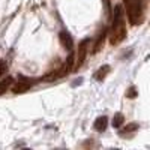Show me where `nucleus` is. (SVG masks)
<instances>
[{
	"label": "nucleus",
	"instance_id": "nucleus-1",
	"mask_svg": "<svg viewBox=\"0 0 150 150\" xmlns=\"http://www.w3.org/2000/svg\"><path fill=\"white\" fill-rule=\"evenodd\" d=\"M126 6V14L129 18V23L132 26L143 23V6L140 0H123Z\"/></svg>",
	"mask_w": 150,
	"mask_h": 150
},
{
	"label": "nucleus",
	"instance_id": "nucleus-2",
	"mask_svg": "<svg viewBox=\"0 0 150 150\" xmlns=\"http://www.w3.org/2000/svg\"><path fill=\"white\" fill-rule=\"evenodd\" d=\"M125 38H126V27H125L123 21L116 24V26H111V35H110V44L111 45L120 44Z\"/></svg>",
	"mask_w": 150,
	"mask_h": 150
},
{
	"label": "nucleus",
	"instance_id": "nucleus-3",
	"mask_svg": "<svg viewBox=\"0 0 150 150\" xmlns=\"http://www.w3.org/2000/svg\"><path fill=\"white\" fill-rule=\"evenodd\" d=\"M32 86H33V80L20 77V81L15 86H12L11 90H12V93H24V92H27Z\"/></svg>",
	"mask_w": 150,
	"mask_h": 150
},
{
	"label": "nucleus",
	"instance_id": "nucleus-4",
	"mask_svg": "<svg viewBox=\"0 0 150 150\" xmlns=\"http://www.w3.org/2000/svg\"><path fill=\"white\" fill-rule=\"evenodd\" d=\"M69 71L66 69V66L63 65V68H59L57 71H54V72H50V74H47V75H44L42 77V81H45V83H48V81H56L57 78H62V77H65V75L68 74Z\"/></svg>",
	"mask_w": 150,
	"mask_h": 150
},
{
	"label": "nucleus",
	"instance_id": "nucleus-5",
	"mask_svg": "<svg viewBox=\"0 0 150 150\" xmlns=\"http://www.w3.org/2000/svg\"><path fill=\"white\" fill-rule=\"evenodd\" d=\"M59 39H60V44L63 45V48H65V50H68V51H71V50H72V47H74L72 36H71L68 32L62 30V32H60V35H59Z\"/></svg>",
	"mask_w": 150,
	"mask_h": 150
},
{
	"label": "nucleus",
	"instance_id": "nucleus-6",
	"mask_svg": "<svg viewBox=\"0 0 150 150\" xmlns=\"http://www.w3.org/2000/svg\"><path fill=\"white\" fill-rule=\"evenodd\" d=\"M90 39L89 38H86V39L81 41L80 44V48H78V68L83 65V62L86 60V56H87V45H89Z\"/></svg>",
	"mask_w": 150,
	"mask_h": 150
},
{
	"label": "nucleus",
	"instance_id": "nucleus-7",
	"mask_svg": "<svg viewBox=\"0 0 150 150\" xmlns=\"http://www.w3.org/2000/svg\"><path fill=\"white\" fill-rule=\"evenodd\" d=\"M95 129L98 131V132H104L105 129H107V126H108V117L107 116H101V117H98L96 120H95Z\"/></svg>",
	"mask_w": 150,
	"mask_h": 150
},
{
	"label": "nucleus",
	"instance_id": "nucleus-8",
	"mask_svg": "<svg viewBox=\"0 0 150 150\" xmlns=\"http://www.w3.org/2000/svg\"><path fill=\"white\" fill-rule=\"evenodd\" d=\"M123 15H125V9L122 5H116L114 6V20H112V26L122 23L123 21Z\"/></svg>",
	"mask_w": 150,
	"mask_h": 150
},
{
	"label": "nucleus",
	"instance_id": "nucleus-9",
	"mask_svg": "<svg viewBox=\"0 0 150 150\" xmlns=\"http://www.w3.org/2000/svg\"><path fill=\"white\" fill-rule=\"evenodd\" d=\"M108 72H110V66H108V65H104V66H101V68L95 72L93 78H95L96 81H102L107 75H108Z\"/></svg>",
	"mask_w": 150,
	"mask_h": 150
},
{
	"label": "nucleus",
	"instance_id": "nucleus-10",
	"mask_svg": "<svg viewBox=\"0 0 150 150\" xmlns=\"http://www.w3.org/2000/svg\"><path fill=\"white\" fill-rule=\"evenodd\" d=\"M105 36H107V30H102V33L99 35V38L96 39V42H95V45H93V54H96L98 51H101L102 50V47H104V41H105Z\"/></svg>",
	"mask_w": 150,
	"mask_h": 150
},
{
	"label": "nucleus",
	"instance_id": "nucleus-11",
	"mask_svg": "<svg viewBox=\"0 0 150 150\" xmlns=\"http://www.w3.org/2000/svg\"><path fill=\"white\" fill-rule=\"evenodd\" d=\"M12 83H14V78H12V77H5L2 81H0V95H3L12 86Z\"/></svg>",
	"mask_w": 150,
	"mask_h": 150
},
{
	"label": "nucleus",
	"instance_id": "nucleus-12",
	"mask_svg": "<svg viewBox=\"0 0 150 150\" xmlns=\"http://www.w3.org/2000/svg\"><path fill=\"white\" fill-rule=\"evenodd\" d=\"M125 122V117L120 114V112H117V114H114V117H112V126H114L116 129H119L122 125Z\"/></svg>",
	"mask_w": 150,
	"mask_h": 150
},
{
	"label": "nucleus",
	"instance_id": "nucleus-13",
	"mask_svg": "<svg viewBox=\"0 0 150 150\" xmlns=\"http://www.w3.org/2000/svg\"><path fill=\"white\" fill-rule=\"evenodd\" d=\"M74 62H75V54L74 53H71L69 56H68V60H66V63H65V66H66V69L71 72L72 71V68H74Z\"/></svg>",
	"mask_w": 150,
	"mask_h": 150
},
{
	"label": "nucleus",
	"instance_id": "nucleus-14",
	"mask_svg": "<svg viewBox=\"0 0 150 150\" xmlns=\"http://www.w3.org/2000/svg\"><path fill=\"white\" fill-rule=\"evenodd\" d=\"M137 129H138V125L137 123H129L126 128L122 129V134H128V132H132V131H137Z\"/></svg>",
	"mask_w": 150,
	"mask_h": 150
},
{
	"label": "nucleus",
	"instance_id": "nucleus-15",
	"mask_svg": "<svg viewBox=\"0 0 150 150\" xmlns=\"http://www.w3.org/2000/svg\"><path fill=\"white\" fill-rule=\"evenodd\" d=\"M6 71H8V63H6L5 60H2V62H0V77H2V75H5Z\"/></svg>",
	"mask_w": 150,
	"mask_h": 150
},
{
	"label": "nucleus",
	"instance_id": "nucleus-16",
	"mask_svg": "<svg viewBox=\"0 0 150 150\" xmlns=\"http://www.w3.org/2000/svg\"><path fill=\"white\" fill-rule=\"evenodd\" d=\"M126 96H128V98H131V99L137 96V89H135V87H129L128 92H126Z\"/></svg>",
	"mask_w": 150,
	"mask_h": 150
}]
</instances>
